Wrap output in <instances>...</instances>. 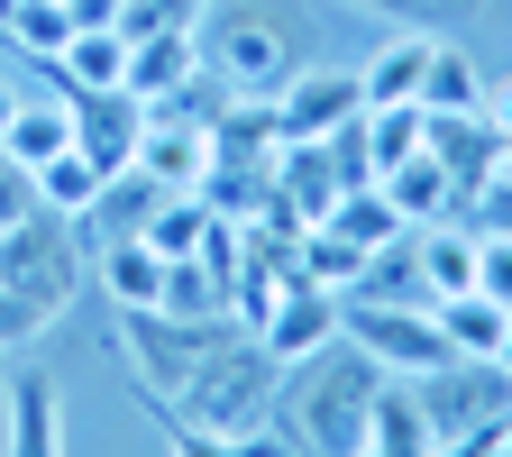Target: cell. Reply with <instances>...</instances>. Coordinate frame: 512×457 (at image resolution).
I'll list each match as a JSON object with an SVG mask.
<instances>
[{
	"label": "cell",
	"instance_id": "obj_14",
	"mask_svg": "<svg viewBox=\"0 0 512 457\" xmlns=\"http://www.w3.org/2000/svg\"><path fill=\"white\" fill-rule=\"evenodd\" d=\"M92 284L110 293V311H165V256L128 229V238H101L92 247Z\"/></svg>",
	"mask_w": 512,
	"mask_h": 457
},
{
	"label": "cell",
	"instance_id": "obj_13",
	"mask_svg": "<svg viewBox=\"0 0 512 457\" xmlns=\"http://www.w3.org/2000/svg\"><path fill=\"white\" fill-rule=\"evenodd\" d=\"M138 138H147V101H128V92L74 101V147H83L101 174H128V165H138Z\"/></svg>",
	"mask_w": 512,
	"mask_h": 457
},
{
	"label": "cell",
	"instance_id": "obj_21",
	"mask_svg": "<svg viewBox=\"0 0 512 457\" xmlns=\"http://www.w3.org/2000/svg\"><path fill=\"white\" fill-rule=\"evenodd\" d=\"M348 10H375L384 28H448V37L503 28V0H348Z\"/></svg>",
	"mask_w": 512,
	"mask_h": 457
},
{
	"label": "cell",
	"instance_id": "obj_36",
	"mask_svg": "<svg viewBox=\"0 0 512 457\" xmlns=\"http://www.w3.org/2000/svg\"><path fill=\"white\" fill-rule=\"evenodd\" d=\"M0 421H10V357H0Z\"/></svg>",
	"mask_w": 512,
	"mask_h": 457
},
{
	"label": "cell",
	"instance_id": "obj_25",
	"mask_svg": "<svg viewBox=\"0 0 512 457\" xmlns=\"http://www.w3.org/2000/svg\"><path fill=\"white\" fill-rule=\"evenodd\" d=\"M165 311L174 320H229V266H211V256H174V266H165Z\"/></svg>",
	"mask_w": 512,
	"mask_h": 457
},
{
	"label": "cell",
	"instance_id": "obj_5",
	"mask_svg": "<svg viewBox=\"0 0 512 457\" xmlns=\"http://www.w3.org/2000/svg\"><path fill=\"white\" fill-rule=\"evenodd\" d=\"M229 330V320H174V311H110V348H119V375L165 412L174 384L202 366V348Z\"/></svg>",
	"mask_w": 512,
	"mask_h": 457
},
{
	"label": "cell",
	"instance_id": "obj_11",
	"mask_svg": "<svg viewBox=\"0 0 512 457\" xmlns=\"http://www.w3.org/2000/svg\"><path fill=\"white\" fill-rule=\"evenodd\" d=\"M0 457H74V421H64L55 375L28 366L10 375V421H0Z\"/></svg>",
	"mask_w": 512,
	"mask_h": 457
},
{
	"label": "cell",
	"instance_id": "obj_12",
	"mask_svg": "<svg viewBox=\"0 0 512 457\" xmlns=\"http://www.w3.org/2000/svg\"><path fill=\"white\" fill-rule=\"evenodd\" d=\"M439 37H448V28H394V37H384V46L357 64V83H366V110H403V101H421Z\"/></svg>",
	"mask_w": 512,
	"mask_h": 457
},
{
	"label": "cell",
	"instance_id": "obj_32",
	"mask_svg": "<svg viewBox=\"0 0 512 457\" xmlns=\"http://www.w3.org/2000/svg\"><path fill=\"white\" fill-rule=\"evenodd\" d=\"M28 211H37V174L10 165V147H0V229H19Z\"/></svg>",
	"mask_w": 512,
	"mask_h": 457
},
{
	"label": "cell",
	"instance_id": "obj_16",
	"mask_svg": "<svg viewBox=\"0 0 512 457\" xmlns=\"http://www.w3.org/2000/svg\"><path fill=\"white\" fill-rule=\"evenodd\" d=\"M375 183H384V202L403 211V229H430V220H458V211H467L458 174H448V165L430 156V138H421V156H403L394 174H375Z\"/></svg>",
	"mask_w": 512,
	"mask_h": 457
},
{
	"label": "cell",
	"instance_id": "obj_3",
	"mask_svg": "<svg viewBox=\"0 0 512 457\" xmlns=\"http://www.w3.org/2000/svg\"><path fill=\"white\" fill-rule=\"evenodd\" d=\"M83 284H92V238H83V220H64V211H28L19 229H0V293H19L28 311H46V320H64L83 302Z\"/></svg>",
	"mask_w": 512,
	"mask_h": 457
},
{
	"label": "cell",
	"instance_id": "obj_27",
	"mask_svg": "<svg viewBox=\"0 0 512 457\" xmlns=\"http://www.w3.org/2000/svg\"><path fill=\"white\" fill-rule=\"evenodd\" d=\"M302 284H320V293H339V302H348V293L366 284V256H357L339 229H311V238H302Z\"/></svg>",
	"mask_w": 512,
	"mask_h": 457
},
{
	"label": "cell",
	"instance_id": "obj_10",
	"mask_svg": "<svg viewBox=\"0 0 512 457\" xmlns=\"http://www.w3.org/2000/svg\"><path fill=\"white\" fill-rule=\"evenodd\" d=\"M339 293H320V284H284L275 302H266V320H256V348H266L275 366H302V357H320V348H339Z\"/></svg>",
	"mask_w": 512,
	"mask_h": 457
},
{
	"label": "cell",
	"instance_id": "obj_26",
	"mask_svg": "<svg viewBox=\"0 0 512 457\" xmlns=\"http://www.w3.org/2000/svg\"><path fill=\"white\" fill-rule=\"evenodd\" d=\"M101 183H110V174H101V165H92L83 147H64L55 165H37V202H46V211H64V220H92Z\"/></svg>",
	"mask_w": 512,
	"mask_h": 457
},
{
	"label": "cell",
	"instance_id": "obj_7",
	"mask_svg": "<svg viewBox=\"0 0 512 457\" xmlns=\"http://www.w3.org/2000/svg\"><path fill=\"white\" fill-rule=\"evenodd\" d=\"M211 19V10H202ZM202 19H165V28H147V37H128V101H147V110H165V101H192L202 92Z\"/></svg>",
	"mask_w": 512,
	"mask_h": 457
},
{
	"label": "cell",
	"instance_id": "obj_24",
	"mask_svg": "<svg viewBox=\"0 0 512 457\" xmlns=\"http://www.w3.org/2000/svg\"><path fill=\"white\" fill-rule=\"evenodd\" d=\"M439 330H448V357H512V311L485 293L439 302Z\"/></svg>",
	"mask_w": 512,
	"mask_h": 457
},
{
	"label": "cell",
	"instance_id": "obj_29",
	"mask_svg": "<svg viewBox=\"0 0 512 457\" xmlns=\"http://www.w3.org/2000/svg\"><path fill=\"white\" fill-rule=\"evenodd\" d=\"M476 293L512 311V220H494V229H476Z\"/></svg>",
	"mask_w": 512,
	"mask_h": 457
},
{
	"label": "cell",
	"instance_id": "obj_17",
	"mask_svg": "<svg viewBox=\"0 0 512 457\" xmlns=\"http://www.w3.org/2000/svg\"><path fill=\"white\" fill-rule=\"evenodd\" d=\"M46 74H55V92H74V101L119 92V83H128V37H119V28H74V37L46 55Z\"/></svg>",
	"mask_w": 512,
	"mask_h": 457
},
{
	"label": "cell",
	"instance_id": "obj_33",
	"mask_svg": "<svg viewBox=\"0 0 512 457\" xmlns=\"http://www.w3.org/2000/svg\"><path fill=\"white\" fill-rule=\"evenodd\" d=\"M485 202H494V211L512 202V138H494V165H485Z\"/></svg>",
	"mask_w": 512,
	"mask_h": 457
},
{
	"label": "cell",
	"instance_id": "obj_28",
	"mask_svg": "<svg viewBox=\"0 0 512 457\" xmlns=\"http://www.w3.org/2000/svg\"><path fill=\"white\" fill-rule=\"evenodd\" d=\"M0 37H19L37 64L64 46V37H74V10H64V0H19V10H10V28H0Z\"/></svg>",
	"mask_w": 512,
	"mask_h": 457
},
{
	"label": "cell",
	"instance_id": "obj_22",
	"mask_svg": "<svg viewBox=\"0 0 512 457\" xmlns=\"http://www.w3.org/2000/svg\"><path fill=\"white\" fill-rule=\"evenodd\" d=\"M211 202H202V192H156V202H147V220H138V238L165 256V266H174V256H202V238H211Z\"/></svg>",
	"mask_w": 512,
	"mask_h": 457
},
{
	"label": "cell",
	"instance_id": "obj_15",
	"mask_svg": "<svg viewBox=\"0 0 512 457\" xmlns=\"http://www.w3.org/2000/svg\"><path fill=\"white\" fill-rule=\"evenodd\" d=\"M366 448H375V457H430V448H439L430 403H421L412 375H384V384H375V403H366Z\"/></svg>",
	"mask_w": 512,
	"mask_h": 457
},
{
	"label": "cell",
	"instance_id": "obj_2",
	"mask_svg": "<svg viewBox=\"0 0 512 457\" xmlns=\"http://www.w3.org/2000/svg\"><path fill=\"white\" fill-rule=\"evenodd\" d=\"M275 394H284V366L256 348V330H238V320H229V330L202 348V366L174 384L165 421L211 430V439H275Z\"/></svg>",
	"mask_w": 512,
	"mask_h": 457
},
{
	"label": "cell",
	"instance_id": "obj_35",
	"mask_svg": "<svg viewBox=\"0 0 512 457\" xmlns=\"http://www.w3.org/2000/svg\"><path fill=\"white\" fill-rule=\"evenodd\" d=\"M485 128H494V138H512V74L485 83Z\"/></svg>",
	"mask_w": 512,
	"mask_h": 457
},
{
	"label": "cell",
	"instance_id": "obj_18",
	"mask_svg": "<svg viewBox=\"0 0 512 457\" xmlns=\"http://www.w3.org/2000/svg\"><path fill=\"white\" fill-rule=\"evenodd\" d=\"M412 275H421V293H430V302L476 293V229H458V220L412 229Z\"/></svg>",
	"mask_w": 512,
	"mask_h": 457
},
{
	"label": "cell",
	"instance_id": "obj_9",
	"mask_svg": "<svg viewBox=\"0 0 512 457\" xmlns=\"http://www.w3.org/2000/svg\"><path fill=\"white\" fill-rule=\"evenodd\" d=\"M366 110V83H357V64H302V74L275 92V119H284V138H339V128Z\"/></svg>",
	"mask_w": 512,
	"mask_h": 457
},
{
	"label": "cell",
	"instance_id": "obj_31",
	"mask_svg": "<svg viewBox=\"0 0 512 457\" xmlns=\"http://www.w3.org/2000/svg\"><path fill=\"white\" fill-rule=\"evenodd\" d=\"M46 330H55V320H46V311H28L19 293H0V357H19V348H37Z\"/></svg>",
	"mask_w": 512,
	"mask_h": 457
},
{
	"label": "cell",
	"instance_id": "obj_30",
	"mask_svg": "<svg viewBox=\"0 0 512 457\" xmlns=\"http://www.w3.org/2000/svg\"><path fill=\"white\" fill-rule=\"evenodd\" d=\"M165 448L174 457H284L275 439H211V430H183V421H165Z\"/></svg>",
	"mask_w": 512,
	"mask_h": 457
},
{
	"label": "cell",
	"instance_id": "obj_20",
	"mask_svg": "<svg viewBox=\"0 0 512 457\" xmlns=\"http://www.w3.org/2000/svg\"><path fill=\"white\" fill-rule=\"evenodd\" d=\"M421 110H430V119H476V110H485V64H476L467 37H439L430 83H421Z\"/></svg>",
	"mask_w": 512,
	"mask_h": 457
},
{
	"label": "cell",
	"instance_id": "obj_19",
	"mask_svg": "<svg viewBox=\"0 0 512 457\" xmlns=\"http://www.w3.org/2000/svg\"><path fill=\"white\" fill-rule=\"evenodd\" d=\"M0 147H10V165H55L64 147H74V92H28L19 101V119L0 128Z\"/></svg>",
	"mask_w": 512,
	"mask_h": 457
},
{
	"label": "cell",
	"instance_id": "obj_4",
	"mask_svg": "<svg viewBox=\"0 0 512 457\" xmlns=\"http://www.w3.org/2000/svg\"><path fill=\"white\" fill-rule=\"evenodd\" d=\"M293 74H302V55H293L284 19L220 10V0H211V19H202V83H220V101H275Z\"/></svg>",
	"mask_w": 512,
	"mask_h": 457
},
{
	"label": "cell",
	"instance_id": "obj_8",
	"mask_svg": "<svg viewBox=\"0 0 512 457\" xmlns=\"http://www.w3.org/2000/svg\"><path fill=\"white\" fill-rule=\"evenodd\" d=\"M138 174H147L156 192H202V174H211V119H202V110H183V101L147 110Z\"/></svg>",
	"mask_w": 512,
	"mask_h": 457
},
{
	"label": "cell",
	"instance_id": "obj_1",
	"mask_svg": "<svg viewBox=\"0 0 512 457\" xmlns=\"http://www.w3.org/2000/svg\"><path fill=\"white\" fill-rule=\"evenodd\" d=\"M375 366L339 339L302 366H284V394H275V448L284 457H357L366 448V403H375Z\"/></svg>",
	"mask_w": 512,
	"mask_h": 457
},
{
	"label": "cell",
	"instance_id": "obj_23",
	"mask_svg": "<svg viewBox=\"0 0 512 457\" xmlns=\"http://www.w3.org/2000/svg\"><path fill=\"white\" fill-rule=\"evenodd\" d=\"M320 229H339L357 256H384V247L403 238V211L384 202V183H348L339 202H330V220H320Z\"/></svg>",
	"mask_w": 512,
	"mask_h": 457
},
{
	"label": "cell",
	"instance_id": "obj_6",
	"mask_svg": "<svg viewBox=\"0 0 512 457\" xmlns=\"http://www.w3.org/2000/svg\"><path fill=\"white\" fill-rule=\"evenodd\" d=\"M339 339L375 366V375H430L448 366V330H439V302H339Z\"/></svg>",
	"mask_w": 512,
	"mask_h": 457
},
{
	"label": "cell",
	"instance_id": "obj_34",
	"mask_svg": "<svg viewBox=\"0 0 512 457\" xmlns=\"http://www.w3.org/2000/svg\"><path fill=\"white\" fill-rule=\"evenodd\" d=\"M64 10H74V28H119L128 0H64Z\"/></svg>",
	"mask_w": 512,
	"mask_h": 457
}]
</instances>
